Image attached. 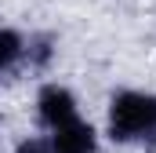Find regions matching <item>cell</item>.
Wrapping results in <instances>:
<instances>
[{"label": "cell", "mask_w": 156, "mask_h": 153, "mask_svg": "<svg viewBox=\"0 0 156 153\" xmlns=\"http://www.w3.org/2000/svg\"><path fill=\"white\" fill-rule=\"evenodd\" d=\"M37 110H40V120L55 131V128H62V124L76 120V99H73L66 88L47 84V88L40 91V99H37Z\"/></svg>", "instance_id": "obj_2"}, {"label": "cell", "mask_w": 156, "mask_h": 153, "mask_svg": "<svg viewBox=\"0 0 156 153\" xmlns=\"http://www.w3.org/2000/svg\"><path fill=\"white\" fill-rule=\"evenodd\" d=\"M22 51H26V47H22V37H18L15 29H0V73L11 69Z\"/></svg>", "instance_id": "obj_4"}, {"label": "cell", "mask_w": 156, "mask_h": 153, "mask_svg": "<svg viewBox=\"0 0 156 153\" xmlns=\"http://www.w3.org/2000/svg\"><path fill=\"white\" fill-rule=\"evenodd\" d=\"M15 153H51V146H47V142H40V139H29V142H22Z\"/></svg>", "instance_id": "obj_6"}, {"label": "cell", "mask_w": 156, "mask_h": 153, "mask_svg": "<svg viewBox=\"0 0 156 153\" xmlns=\"http://www.w3.org/2000/svg\"><path fill=\"white\" fill-rule=\"evenodd\" d=\"M51 150H55V153H94V131H91V124L69 120V124L55 128Z\"/></svg>", "instance_id": "obj_3"}, {"label": "cell", "mask_w": 156, "mask_h": 153, "mask_svg": "<svg viewBox=\"0 0 156 153\" xmlns=\"http://www.w3.org/2000/svg\"><path fill=\"white\" fill-rule=\"evenodd\" d=\"M109 135L116 142H145L156 139V95L120 91L109 106Z\"/></svg>", "instance_id": "obj_1"}, {"label": "cell", "mask_w": 156, "mask_h": 153, "mask_svg": "<svg viewBox=\"0 0 156 153\" xmlns=\"http://www.w3.org/2000/svg\"><path fill=\"white\" fill-rule=\"evenodd\" d=\"M29 51H33V62H40V66L51 58V44H47L44 37H40V40H33V47H29Z\"/></svg>", "instance_id": "obj_5"}]
</instances>
